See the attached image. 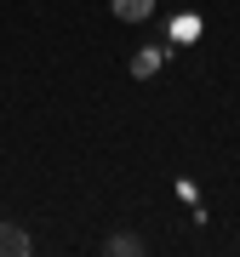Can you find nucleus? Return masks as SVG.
Wrapping results in <instances>:
<instances>
[{
	"label": "nucleus",
	"mask_w": 240,
	"mask_h": 257,
	"mask_svg": "<svg viewBox=\"0 0 240 257\" xmlns=\"http://www.w3.org/2000/svg\"><path fill=\"white\" fill-rule=\"evenodd\" d=\"M109 251H114V257H138V251H143V240H138V234H114V240H109Z\"/></svg>",
	"instance_id": "3"
},
{
	"label": "nucleus",
	"mask_w": 240,
	"mask_h": 257,
	"mask_svg": "<svg viewBox=\"0 0 240 257\" xmlns=\"http://www.w3.org/2000/svg\"><path fill=\"white\" fill-rule=\"evenodd\" d=\"M23 251H29V234L18 223H0V257H23Z\"/></svg>",
	"instance_id": "1"
},
{
	"label": "nucleus",
	"mask_w": 240,
	"mask_h": 257,
	"mask_svg": "<svg viewBox=\"0 0 240 257\" xmlns=\"http://www.w3.org/2000/svg\"><path fill=\"white\" fill-rule=\"evenodd\" d=\"M149 12H155V0H114V18H126V23H143Z\"/></svg>",
	"instance_id": "2"
}]
</instances>
